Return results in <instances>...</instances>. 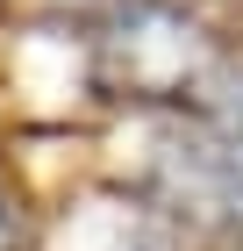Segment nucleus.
<instances>
[{
    "label": "nucleus",
    "mask_w": 243,
    "mask_h": 251,
    "mask_svg": "<svg viewBox=\"0 0 243 251\" xmlns=\"http://www.w3.org/2000/svg\"><path fill=\"white\" fill-rule=\"evenodd\" d=\"M222 122H229V144H236V158H243V86L222 100Z\"/></svg>",
    "instance_id": "nucleus-1"
}]
</instances>
